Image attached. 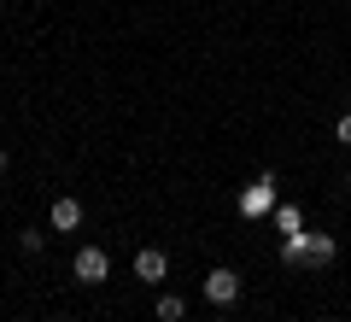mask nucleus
Here are the masks:
<instances>
[{
    "label": "nucleus",
    "mask_w": 351,
    "mask_h": 322,
    "mask_svg": "<svg viewBox=\"0 0 351 322\" xmlns=\"http://www.w3.org/2000/svg\"><path fill=\"white\" fill-rule=\"evenodd\" d=\"M188 317V299L182 293H158V322H182Z\"/></svg>",
    "instance_id": "6e6552de"
},
{
    "label": "nucleus",
    "mask_w": 351,
    "mask_h": 322,
    "mask_svg": "<svg viewBox=\"0 0 351 322\" xmlns=\"http://www.w3.org/2000/svg\"><path fill=\"white\" fill-rule=\"evenodd\" d=\"M334 258H339L334 235H304V264H311V270H322V264H334Z\"/></svg>",
    "instance_id": "423d86ee"
},
{
    "label": "nucleus",
    "mask_w": 351,
    "mask_h": 322,
    "mask_svg": "<svg viewBox=\"0 0 351 322\" xmlns=\"http://www.w3.org/2000/svg\"><path fill=\"white\" fill-rule=\"evenodd\" d=\"M6 164H12V152H6V147H0V176H6Z\"/></svg>",
    "instance_id": "f8f14e48"
},
{
    "label": "nucleus",
    "mask_w": 351,
    "mask_h": 322,
    "mask_svg": "<svg viewBox=\"0 0 351 322\" xmlns=\"http://www.w3.org/2000/svg\"><path fill=\"white\" fill-rule=\"evenodd\" d=\"M135 275H141L147 287H158L164 275H170V258H164L158 246H141V252H135Z\"/></svg>",
    "instance_id": "39448f33"
},
{
    "label": "nucleus",
    "mask_w": 351,
    "mask_h": 322,
    "mask_svg": "<svg viewBox=\"0 0 351 322\" xmlns=\"http://www.w3.org/2000/svg\"><path fill=\"white\" fill-rule=\"evenodd\" d=\"M281 264H304V235H281Z\"/></svg>",
    "instance_id": "9d476101"
},
{
    "label": "nucleus",
    "mask_w": 351,
    "mask_h": 322,
    "mask_svg": "<svg viewBox=\"0 0 351 322\" xmlns=\"http://www.w3.org/2000/svg\"><path fill=\"white\" fill-rule=\"evenodd\" d=\"M269 211H276V170H263L258 182L240 194V217H246V223L252 217H269Z\"/></svg>",
    "instance_id": "f03ea898"
},
{
    "label": "nucleus",
    "mask_w": 351,
    "mask_h": 322,
    "mask_svg": "<svg viewBox=\"0 0 351 322\" xmlns=\"http://www.w3.org/2000/svg\"><path fill=\"white\" fill-rule=\"evenodd\" d=\"M71 275L82 287H100L106 275H112V252L106 246H76V258H71Z\"/></svg>",
    "instance_id": "f257e3e1"
},
{
    "label": "nucleus",
    "mask_w": 351,
    "mask_h": 322,
    "mask_svg": "<svg viewBox=\"0 0 351 322\" xmlns=\"http://www.w3.org/2000/svg\"><path fill=\"white\" fill-rule=\"evenodd\" d=\"M47 229H53V235H76V229H82V199L59 194V199H53V211H47Z\"/></svg>",
    "instance_id": "7ed1b4c3"
},
{
    "label": "nucleus",
    "mask_w": 351,
    "mask_h": 322,
    "mask_svg": "<svg viewBox=\"0 0 351 322\" xmlns=\"http://www.w3.org/2000/svg\"><path fill=\"white\" fill-rule=\"evenodd\" d=\"M217 322H228V317H217Z\"/></svg>",
    "instance_id": "ddd939ff"
},
{
    "label": "nucleus",
    "mask_w": 351,
    "mask_h": 322,
    "mask_svg": "<svg viewBox=\"0 0 351 322\" xmlns=\"http://www.w3.org/2000/svg\"><path fill=\"white\" fill-rule=\"evenodd\" d=\"M41 246H47V229H18V252H29V258H36Z\"/></svg>",
    "instance_id": "1a4fd4ad"
},
{
    "label": "nucleus",
    "mask_w": 351,
    "mask_h": 322,
    "mask_svg": "<svg viewBox=\"0 0 351 322\" xmlns=\"http://www.w3.org/2000/svg\"><path fill=\"white\" fill-rule=\"evenodd\" d=\"M334 141H339V147H351V112H346V117L334 124Z\"/></svg>",
    "instance_id": "9b49d317"
},
{
    "label": "nucleus",
    "mask_w": 351,
    "mask_h": 322,
    "mask_svg": "<svg viewBox=\"0 0 351 322\" xmlns=\"http://www.w3.org/2000/svg\"><path fill=\"white\" fill-rule=\"evenodd\" d=\"M276 229L281 235H304V211L299 205H276Z\"/></svg>",
    "instance_id": "0eeeda50"
},
{
    "label": "nucleus",
    "mask_w": 351,
    "mask_h": 322,
    "mask_svg": "<svg viewBox=\"0 0 351 322\" xmlns=\"http://www.w3.org/2000/svg\"><path fill=\"white\" fill-rule=\"evenodd\" d=\"M205 299H211V305H234L240 299V275L234 270H211L205 275Z\"/></svg>",
    "instance_id": "20e7f679"
}]
</instances>
